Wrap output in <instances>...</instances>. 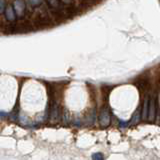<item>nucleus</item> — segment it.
Instances as JSON below:
<instances>
[{"label":"nucleus","mask_w":160,"mask_h":160,"mask_svg":"<svg viewBox=\"0 0 160 160\" xmlns=\"http://www.w3.org/2000/svg\"><path fill=\"white\" fill-rule=\"evenodd\" d=\"M4 14H5V17H6V19L9 22H13V21H15V19H16V17H15L16 14H15L14 8L12 5H7L6 8H5Z\"/></svg>","instance_id":"5"},{"label":"nucleus","mask_w":160,"mask_h":160,"mask_svg":"<svg viewBox=\"0 0 160 160\" xmlns=\"http://www.w3.org/2000/svg\"><path fill=\"white\" fill-rule=\"evenodd\" d=\"M120 125H121V127H126L127 126V122H123V120H120Z\"/></svg>","instance_id":"13"},{"label":"nucleus","mask_w":160,"mask_h":160,"mask_svg":"<svg viewBox=\"0 0 160 160\" xmlns=\"http://www.w3.org/2000/svg\"><path fill=\"white\" fill-rule=\"evenodd\" d=\"M60 118V108L57 101L52 100L50 105V112H49V120L51 123H56Z\"/></svg>","instance_id":"1"},{"label":"nucleus","mask_w":160,"mask_h":160,"mask_svg":"<svg viewBox=\"0 0 160 160\" xmlns=\"http://www.w3.org/2000/svg\"><path fill=\"white\" fill-rule=\"evenodd\" d=\"M155 98L152 96L149 100V105H148V119L150 121H153L155 118Z\"/></svg>","instance_id":"4"},{"label":"nucleus","mask_w":160,"mask_h":160,"mask_svg":"<svg viewBox=\"0 0 160 160\" xmlns=\"http://www.w3.org/2000/svg\"><path fill=\"white\" fill-rule=\"evenodd\" d=\"M92 158L93 159H102L103 158V156L100 153H96V154H94L93 156H92Z\"/></svg>","instance_id":"11"},{"label":"nucleus","mask_w":160,"mask_h":160,"mask_svg":"<svg viewBox=\"0 0 160 160\" xmlns=\"http://www.w3.org/2000/svg\"><path fill=\"white\" fill-rule=\"evenodd\" d=\"M140 119H141V116H140V108H138L136 111H135L132 115L131 118V124L132 125H136L137 123H139Z\"/></svg>","instance_id":"7"},{"label":"nucleus","mask_w":160,"mask_h":160,"mask_svg":"<svg viewBox=\"0 0 160 160\" xmlns=\"http://www.w3.org/2000/svg\"><path fill=\"white\" fill-rule=\"evenodd\" d=\"M6 8V0H0V13H3Z\"/></svg>","instance_id":"10"},{"label":"nucleus","mask_w":160,"mask_h":160,"mask_svg":"<svg viewBox=\"0 0 160 160\" xmlns=\"http://www.w3.org/2000/svg\"><path fill=\"white\" fill-rule=\"evenodd\" d=\"M46 2L52 9H56L59 7L60 0H46Z\"/></svg>","instance_id":"8"},{"label":"nucleus","mask_w":160,"mask_h":160,"mask_svg":"<svg viewBox=\"0 0 160 160\" xmlns=\"http://www.w3.org/2000/svg\"><path fill=\"white\" fill-rule=\"evenodd\" d=\"M110 121H111V116H110L109 109L104 107L99 113V123L102 127H107L109 126Z\"/></svg>","instance_id":"3"},{"label":"nucleus","mask_w":160,"mask_h":160,"mask_svg":"<svg viewBox=\"0 0 160 160\" xmlns=\"http://www.w3.org/2000/svg\"><path fill=\"white\" fill-rule=\"evenodd\" d=\"M148 105H149V97L148 95L145 96L143 102V110H142V119L146 120L148 118Z\"/></svg>","instance_id":"6"},{"label":"nucleus","mask_w":160,"mask_h":160,"mask_svg":"<svg viewBox=\"0 0 160 160\" xmlns=\"http://www.w3.org/2000/svg\"><path fill=\"white\" fill-rule=\"evenodd\" d=\"M12 6L14 8L15 14H16L19 18H23L25 16V12H26V4H25L24 0H15Z\"/></svg>","instance_id":"2"},{"label":"nucleus","mask_w":160,"mask_h":160,"mask_svg":"<svg viewBox=\"0 0 160 160\" xmlns=\"http://www.w3.org/2000/svg\"><path fill=\"white\" fill-rule=\"evenodd\" d=\"M32 7H39L43 3V0H28Z\"/></svg>","instance_id":"9"},{"label":"nucleus","mask_w":160,"mask_h":160,"mask_svg":"<svg viewBox=\"0 0 160 160\" xmlns=\"http://www.w3.org/2000/svg\"><path fill=\"white\" fill-rule=\"evenodd\" d=\"M63 4H66V5H69V4H71L73 2V0H60Z\"/></svg>","instance_id":"12"}]
</instances>
